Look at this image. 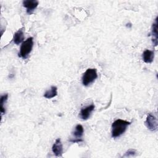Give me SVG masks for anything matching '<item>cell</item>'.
I'll return each mask as SVG.
<instances>
[{
  "label": "cell",
  "instance_id": "1",
  "mask_svg": "<svg viewBox=\"0 0 158 158\" xmlns=\"http://www.w3.org/2000/svg\"><path fill=\"white\" fill-rule=\"evenodd\" d=\"M130 124V122L122 119L115 120L112 124V137L115 138L120 136L125 133L127 127Z\"/></svg>",
  "mask_w": 158,
  "mask_h": 158
},
{
  "label": "cell",
  "instance_id": "2",
  "mask_svg": "<svg viewBox=\"0 0 158 158\" xmlns=\"http://www.w3.org/2000/svg\"><path fill=\"white\" fill-rule=\"evenodd\" d=\"M33 46V37L28 38L25 41H24L20 46V51L19 52V56L26 59L28 56L29 54L31 52Z\"/></svg>",
  "mask_w": 158,
  "mask_h": 158
},
{
  "label": "cell",
  "instance_id": "3",
  "mask_svg": "<svg viewBox=\"0 0 158 158\" xmlns=\"http://www.w3.org/2000/svg\"><path fill=\"white\" fill-rule=\"evenodd\" d=\"M98 77L96 69H88L82 77V83L84 86H88Z\"/></svg>",
  "mask_w": 158,
  "mask_h": 158
},
{
  "label": "cell",
  "instance_id": "4",
  "mask_svg": "<svg viewBox=\"0 0 158 158\" xmlns=\"http://www.w3.org/2000/svg\"><path fill=\"white\" fill-rule=\"evenodd\" d=\"M146 127L151 131H154L157 129V118L152 114H149L144 122Z\"/></svg>",
  "mask_w": 158,
  "mask_h": 158
},
{
  "label": "cell",
  "instance_id": "5",
  "mask_svg": "<svg viewBox=\"0 0 158 158\" xmlns=\"http://www.w3.org/2000/svg\"><path fill=\"white\" fill-rule=\"evenodd\" d=\"M23 6L25 7L27 10L26 12L28 14H31L35 9L37 7L39 2L36 0H25L23 1Z\"/></svg>",
  "mask_w": 158,
  "mask_h": 158
},
{
  "label": "cell",
  "instance_id": "6",
  "mask_svg": "<svg viewBox=\"0 0 158 158\" xmlns=\"http://www.w3.org/2000/svg\"><path fill=\"white\" fill-rule=\"evenodd\" d=\"M94 105L91 104L85 107H83L81 109L80 112V117L83 120H87L90 117L91 112L94 109Z\"/></svg>",
  "mask_w": 158,
  "mask_h": 158
},
{
  "label": "cell",
  "instance_id": "7",
  "mask_svg": "<svg viewBox=\"0 0 158 158\" xmlns=\"http://www.w3.org/2000/svg\"><path fill=\"white\" fill-rule=\"evenodd\" d=\"M52 151L56 156L57 157L62 156L63 153V146L60 138H57L56 139L52 147Z\"/></svg>",
  "mask_w": 158,
  "mask_h": 158
},
{
  "label": "cell",
  "instance_id": "8",
  "mask_svg": "<svg viewBox=\"0 0 158 158\" xmlns=\"http://www.w3.org/2000/svg\"><path fill=\"white\" fill-rule=\"evenodd\" d=\"M152 41L153 44L156 46L158 43V33H157V17L156 18L152 26Z\"/></svg>",
  "mask_w": 158,
  "mask_h": 158
},
{
  "label": "cell",
  "instance_id": "9",
  "mask_svg": "<svg viewBox=\"0 0 158 158\" xmlns=\"http://www.w3.org/2000/svg\"><path fill=\"white\" fill-rule=\"evenodd\" d=\"M24 40V33L23 28L19 29L16 31L13 36V41L15 44H19L21 43H23Z\"/></svg>",
  "mask_w": 158,
  "mask_h": 158
},
{
  "label": "cell",
  "instance_id": "10",
  "mask_svg": "<svg viewBox=\"0 0 158 158\" xmlns=\"http://www.w3.org/2000/svg\"><path fill=\"white\" fill-rule=\"evenodd\" d=\"M154 57V52L149 49L145 50L143 53V59L146 63H151Z\"/></svg>",
  "mask_w": 158,
  "mask_h": 158
},
{
  "label": "cell",
  "instance_id": "11",
  "mask_svg": "<svg viewBox=\"0 0 158 158\" xmlns=\"http://www.w3.org/2000/svg\"><path fill=\"white\" fill-rule=\"evenodd\" d=\"M84 129L81 125L78 124L75 128V131L72 133L73 135L75 136V139H81L83 135Z\"/></svg>",
  "mask_w": 158,
  "mask_h": 158
},
{
  "label": "cell",
  "instance_id": "12",
  "mask_svg": "<svg viewBox=\"0 0 158 158\" xmlns=\"http://www.w3.org/2000/svg\"><path fill=\"white\" fill-rule=\"evenodd\" d=\"M57 95V88L55 86H52L49 90H47L44 94V97L46 99H51Z\"/></svg>",
  "mask_w": 158,
  "mask_h": 158
},
{
  "label": "cell",
  "instance_id": "13",
  "mask_svg": "<svg viewBox=\"0 0 158 158\" xmlns=\"http://www.w3.org/2000/svg\"><path fill=\"white\" fill-rule=\"evenodd\" d=\"M7 98H8V94H4V95L1 96L0 103H1V114H4L6 112L4 104L6 103V102L7 101Z\"/></svg>",
  "mask_w": 158,
  "mask_h": 158
},
{
  "label": "cell",
  "instance_id": "14",
  "mask_svg": "<svg viewBox=\"0 0 158 158\" xmlns=\"http://www.w3.org/2000/svg\"><path fill=\"white\" fill-rule=\"evenodd\" d=\"M136 154V151L134 149H129L128 150L125 154L123 156V157H130V156H134Z\"/></svg>",
  "mask_w": 158,
  "mask_h": 158
},
{
  "label": "cell",
  "instance_id": "15",
  "mask_svg": "<svg viewBox=\"0 0 158 158\" xmlns=\"http://www.w3.org/2000/svg\"><path fill=\"white\" fill-rule=\"evenodd\" d=\"M69 141H70V142H72V143H80V142H81V141H83V139H70Z\"/></svg>",
  "mask_w": 158,
  "mask_h": 158
}]
</instances>
